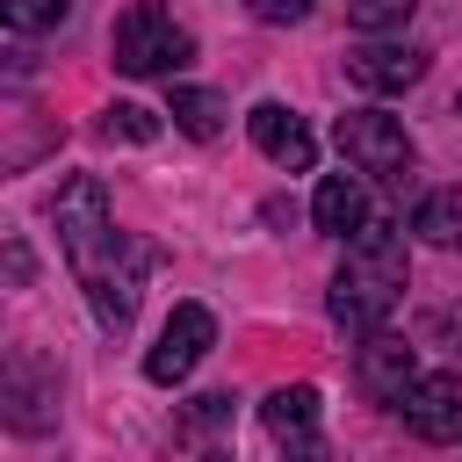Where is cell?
<instances>
[{"label": "cell", "instance_id": "8992f818", "mask_svg": "<svg viewBox=\"0 0 462 462\" xmlns=\"http://www.w3.org/2000/svg\"><path fill=\"white\" fill-rule=\"evenodd\" d=\"M318 390L310 383H282V390H267V404H260V426H267V440L289 455V462H318L325 455V433H318Z\"/></svg>", "mask_w": 462, "mask_h": 462}, {"label": "cell", "instance_id": "9c48e42d", "mask_svg": "<svg viewBox=\"0 0 462 462\" xmlns=\"http://www.w3.org/2000/svg\"><path fill=\"white\" fill-rule=\"evenodd\" d=\"M245 130H253V144H260L282 173H310L318 144H310V130H303V116H296V108H282V101H253Z\"/></svg>", "mask_w": 462, "mask_h": 462}, {"label": "cell", "instance_id": "277c9868", "mask_svg": "<svg viewBox=\"0 0 462 462\" xmlns=\"http://www.w3.org/2000/svg\"><path fill=\"white\" fill-rule=\"evenodd\" d=\"M332 144H339V159H346L354 173H368V180H404L411 159H419L411 130H404L397 116H383V108H346V116L332 123Z\"/></svg>", "mask_w": 462, "mask_h": 462}, {"label": "cell", "instance_id": "7a4b0ae2", "mask_svg": "<svg viewBox=\"0 0 462 462\" xmlns=\"http://www.w3.org/2000/svg\"><path fill=\"white\" fill-rule=\"evenodd\" d=\"M404 282H411L404 231H397V224H383V217H368V224L346 238V260H339L332 296H325V318H332L346 339H368V332H383V318L397 310Z\"/></svg>", "mask_w": 462, "mask_h": 462}, {"label": "cell", "instance_id": "8fae6325", "mask_svg": "<svg viewBox=\"0 0 462 462\" xmlns=\"http://www.w3.org/2000/svg\"><path fill=\"white\" fill-rule=\"evenodd\" d=\"M310 217H318L325 238H354V231L368 224V188H361L354 173H325L318 195H310Z\"/></svg>", "mask_w": 462, "mask_h": 462}, {"label": "cell", "instance_id": "5b68a950", "mask_svg": "<svg viewBox=\"0 0 462 462\" xmlns=\"http://www.w3.org/2000/svg\"><path fill=\"white\" fill-rule=\"evenodd\" d=\"M209 346H217V318H209L202 303H173V318L159 325V339H152V354H144V375H152V383H188Z\"/></svg>", "mask_w": 462, "mask_h": 462}, {"label": "cell", "instance_id": "7c38bea8", "mask_svg": "<svg viewBox=\"0 0 462 462\" xmlns=\"http://www.w3.org/2000/svg\"><path fill=\"white\" fill-rule=\"evenodd\" d=\"M58 411H51V390H43V375H36V361H7V426L14 433H43Z\"/></svg>", "mask_w": 462, "mask_h": 462}, {"label": "cell", "instance_id": "6da1fadb", "mask_svg": "<svg viewBox=\"0 0 462 462\" xmlns=\"http://www.w3.org/2000/svg\"><path fill=\"white\" fill-rule=\"evenodd\" d=\"M51 224H58V253L72 267V282L87 289V310L101 332H123L137 318V289H144V267H152V245H137L130 231H116V209H108V188L94 173H72L51 202Z\"/></svg>", "mask_w": 462, "mask_h": 462}, {"label": "cell", "instance_id": "ac0fdd59", "mask_svg": "<svg viewBox=\"0 0 462 462\" xmlns=\"http://www.w3.org/2000/svg\"><path fill=\"white\" fill-rule=\"evenodd\" d=\"M260 22H274V29H289V22H303L310 14V0H245Z\"/></svg>", "mask_w": 462, "mask_h": 462}, {"label": "cell", "instance_id": "9a60e30c", "mask_svg": "<svg viewBox=\"0 0 462 462\" xmlns=\"http://www.w3.org/2000/svg\"><path fill=\"white\" fill-rule=\"evenodd\" d=\"M411 7H419V0H346V22H354L361 36H390V29L411 22Z\"/></svg>", "mask_w": 462, "mask_h": 462}, {"label": "cell", "instance_id": "5bb4252c", "mask_svg": "<svg viewBox=\"0 0 462 462\" xmlns=\"http://www.w3.org/2000/svg\"><path fill=\"white\" fill-rule=\"evenodd\" d=\"M411 231H419L426 245H455V238H462V195H448V188L419 195V209H411Z\"/></svg>", "mask_w": 462, "mask_h": 462}, {"label": "cell", "instance_id": "ba28073f", "mask_svg": "<svg viewBox=\"0 0 462 462\" xmlns=\"http://www.w3.org/2000/svg\"><path fill=\"white\" fill-rule=\"evenodd\" d=\"M346 79L368 87V94H404V87L426 79V51H419V43H383V36H368V43L346 51Z\"/></svg>", "mask_w": 462, "mask_h": 462}, {"label": "cell", "instance_id": "30bf717a", "mask_svg": "<svg viewBox=\"0 0 462 462\" xmlns=\"http://www.w3.org/2000/svg\"><path fill=\"white\" fill-rule=\"evenodd\" d=\"M411 383H419V354L404 339H390V332H368L361 339V390L383 397V404H404Z\"/></svg>", "mask_w": 462, "mask_h": 462}, {"label": "cell", "instance_id": "d6986e66", "mask_svg": "<svg viewBox=\"0 0 462 462\" xmlns=\"http://www.w3.org/2000/svg\"><path fill=\"white\" fill-rule=\"evenodd\" d=\"M455 116H462V101H455Z\"/></svg>", "mask_w": 462, "mask_h": 462}, {"label": "cell", "instance_id": "52a82bcc", "mask_svg": "<svg viewBox=\"0 0 462 462\" xmlns=\"http://www.w3.org/2000/svg\"><path fill=\"white\" fill-rule=\"evenodd\" d=\"M404 426L419 433V440H433V448H455L462 440V368H433V375H419L411 390H404Z\"/></svg>", "mask_w": 462, "mask_h": 462}, {"label": "cell", "instance_id": "4fadbf2b", "mask_svg": "<svg viewBox=\"0 0 462 462\" xmlns=\"http://www.w3.org/2000/svg\"><path fill=\"white\" fill-rule=\"evenodd\" d=\"M166 116H173L188 137H202V144L224 130V101H217L209 87H173V94H166Z\"/></svg>", "mask_w": 462, "mask_h": 462}, {"label": "cell", "instance_id": "3957f363", "mask_svg": "<svg viewBox=\"0 0 462 462\" xmlns=\"http://www.w3.org/2000/svg\"><path fill=\"white\" fill-rule=\"evenodd\" d=\"M108 51H116V72H130V79H173V72L195 58V36H188L159 0H130V7L116 14Z\"/></svg>", "mask_w": 462, "mask_h": 462}, {"label": "cell", "instance_id": "e0dca14e", "mask_svg": "<svg viewBox=\"0 0 462 462\" xmlns=\"http://www.w3.org/2000/svg\"><path fill=\"white\" fill-rule=\"evenodd\" d=\"M0 14H7V29H58L65 14H72V0H0Z\"/></svg>", "mask_w": 462, "mask_h": 462}, {"label": "cell", "instance_id": "2e32d148", "mask_svg": "<svg viewBox=\"0 0 462 462\" xmlns=\"http://www.w3.org/2000/svg\"><path fill=\"white\" fill-rule=\"evenodd\" d=\"M101 137H123V144H152V137H159V123H152L137 101H116V108H101Z\"/></svg>", "mask_w": 462, "mask_h": 462}]
</instances>
